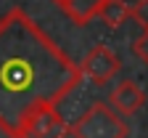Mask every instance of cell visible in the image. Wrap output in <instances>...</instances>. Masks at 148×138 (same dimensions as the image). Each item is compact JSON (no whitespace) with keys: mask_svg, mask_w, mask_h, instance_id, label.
Returning a JSON list of instances; mask_svg holds the SVG:
<instances>
[{"mask_svg":"<svg viewBox=\"0 0 148 138\" xmlns=\"http://www.w3.org/2000/svg\"><path fill=\"white\" fill-rule=\"evenodd\" d=\"M77 61L21 8L0 16V130L21 138L37 114L58 109L79 85Z\"/></svg>","mask_w":148,"mask_h":138,"instance_id":"obj_1","label":"cell"},{"mask_svg":"<svg viewBox=\"0 0 148 138\" xmlns=\"http://www.w3.org/2000/svg\"><path fill=\"white\" fill-rule=\"evenodd\" d=\"M132 53H135L140 61L148 67V32H143L140 37H135V43H132Z\"/></svg>","mask_w":148,"mask_h":138,"instance_id":"obj_9","label":"cell"},{"mask_svg":"<svg viewBox=\"0 0 148 138\" xmlns=\"http://www.w3.org/2000/svg\"><path fill=\"white\" fill-rule=\"evenodd\" d=\"M53 3L66 13V19H71L79 27H85L87 21H92L98 16V11H101V6L106 0H53Z\"/></svg>","mask_w":148,"mask_h":138,"instance_id":"obj_6","label":"cell"},{"mask_svg":"<svg viewBox=\"0 0 148 138\" xmlns=\"http://www.w3.org/2000/svg\"><path fill=\"white\" fill-rule=\"evenodd\" d=\"M130 19H135L143 27V32H148V0H138V3L130 8Z\"/></svg>","mask_w":148,"mask_h":138,"instance_id":"obj_8","label":"cell"},{"mask_svg":"<svg viewBox=\"0 0 148 138\" xmlns=\"http://www.w3.org/2000/svg\"><path fill=\"white\" fill-rule=\"evenodd\" d=\"M143 104H145V93H143V88L135 80L119 83L114 90H111V96H108V106L114 109L119 117H130V114L140 112Z\"/></svg>","mask_w":148,"mask_h":138,"instance_id":"obj_4","label":"cell"},{"mask_svg":"<svg viewBox=\"0 0 148 138\" xmlns=\"http://www.w3.org/2000/svg\"><path fill=\"white\" fill-rule=\"evenodd\" d=\"M77 67H79V74L87 77L90 83L106 85L111 77L119 72L122 61H119V56L111 51V48H106V45H95V48H92V51L82 58V64H77Z\"/></svg>","mask_w":148,"mask_h":138,"instance_id":"obj_3","label":"cell"},{"mask_svg":"<svg viewBox=\"0 0 148 138\" xmlns=\"http://www.w3.org/2000/svg\"><path fill=\"white\" fill-rule=\"evenodd\" d=\"M98 19L106 27L116 29V27H122L130 19V6L124 3V0H106V3L101 6V11H98Z\"/></svg>","mask_w":148,"mask_h":138,"instance_id":"obj_7","label":"cell"},{"mask_svg":"<svg viewBox=\"0 0 148 138\" xmlns=\"http://www.w3.org/2000/svg\"><path fill=\"white\" fill-rule=\"evenodd\" d=\"M66 133H71L74 138H127L130 125L106 101H95L66 128Z\"/></svg>","mask_w":148,"mask_h":138,"instance_id":"obj_2","label":"cell"},{"mask_svg":"<svg viewBox=\"0 0 148 138\" xmlns=\"http://www.w3.org/2000/svg\"><path fill=\"white\" fill-rule=\"evenodd\" d=\"M66 135V122L58 114V109H48L37 114L34 120L27 125L21 138H64Z\"/></svg>","mask_w":148,"mask_h":138,"instance_id":"obj_5","label":"cell"}]
</instances>
